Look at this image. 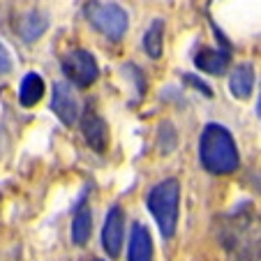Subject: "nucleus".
I'll list each match as a JSON object with an SVG mask.
<instances>
[{
    "label": "nucleus",
    "mask_w": 261,
    "mask_h": 261,
    "mask_svg": "<svg viewBox=\"0 0 261 261\" xmlns=\"http://www.w3.org/2000/svg\"><path fill=\"white\" fill-rule=\"evenodd\" d=\"M217 241L236 261H261V217L247 208L222 217Z\"/></svg>",
    "instance_id": "f257e3e1"
},
{
    "label": "nucleus",
    "mask_w": 261,
    "mask_h": 261,
    "mask_svg": "<svg viewBox=\"0 0 261 261\" xmlns=\"http://www.w3.org/2000/svg\"><path fill=\"white\" fill-rule=\"evenodd\" d=\"M199 162L213 176H229L238 169L241 155L231 132L220 123H208L199 137Z\"/></svg>",
    "instance_id": "f03ea898"
},
{
    "label": "nucleus",
    "mask_w": 261,
    "mask_h": 261,
    "mask_svg": "<svg viewBox=\"0 0 261 261\" xmlns=\"http://www.w3.org/2000/svg\"><path fill=\"white\" fill-rule=\"evenodd\" d=\"M146 206L158 222L162 238H171L178 229V211H180V182L176 178H164L146 197Z\"/></svg>",
    "instance_id": "7ed1b4c3"
},
{
    "label": "nucleus",
    "mask_w": 261,
    "mask_h": 261,
    "mask_svg": "<svg viewBox=\"0 0 261 261\" xmlns=\"http://www.w3.org/2000/svg\"><path fill=\"white\" fill-rule=\"evenodd\" d=\"M86 16L93 23V28L111 42L123 40V35L127 33V12L116 3H95V0H90L88 7H86Z\"/></svg>",
    "instance_id": "20e7f679"
},
{
    "label": "nucleus",
    "mask_w": 261,
    "mask_h": 261,
    "mask_svg": "<svg viewBox=\"0 0 261 261\" xmlns=\"http://www.w3.org/2000/svg\"><path fill=\"white\" fill-rule=\"evenodd\" d=\"M63 74L72 86H76V88H88V86H93L95 81H97L99 67L90 51L74 49L63 58Z\"/></svg>",
    "instance_id": "39448f33"
},
{
    "label": "nucleus",
    "mask_w": 261,
    "mask_h": 261,
    "mask_svg": "<svg viewBox=\"0 0 261 261\" xmlns=\"http://www.w3.org/2000/svg\"><path fill=\"white\" fill-rule=\"evenodd\" d=\"M125 243V215L120 206H111L104 217V227H102V247L107 252L109 259L120 256Z\"/></svg>",
    "instance_id": "423d86ee"
},
{
    "label": "nucleus",
    "mask_w": 261,
    "mask_h": 261,
    "mask_svg": "<svg viewBox=\"0 0 261 261\" xmlns=\"http://www.w3.org/2000/svg\"><path fill=\"white\" fill-rule=\"evenodd\" d=\"M51 111L58 116L63 125H74L79 120V102L74 97L72 88L67 84H56L54 93H51Z\"/></svg>",
    "instance_id": "0eeeda50"
},
{
    "label": "nucleus",
    "mask_w": 261,
    "mask_h": 261,
    "mask_svg": "<svg viewBox=\"0 0 261 261\" xmlns=\"http://www.w3.org/2000/svg\"><path fill=\"white\" fill-rule=\"evenodd\" d=\"M81 132L84 139L95 153H104L109 143V127L104 123V118L99 114H95L93 109H88L84 116H81Z\"/></svg>",
    "instance_id": "6e6552de"
},
{
    "label": "nucleus",
    "mask_w": 261,
    "mask_h": 261,
    "mask_svg": "<svg viewBox=\"0 0 261 261\" xmlns=\"http://www.w3.org/2000/svg\"><path fill=\"white\" fill-rule=\"evenodd\" d=\"M229 60H231L229 46H224V49H201L194 56L197 69H201V72H206V74H213V76H220V74L227 72Z\"/></svg>",
    "instance_id": "1a4fd4ad"
},
{
    "label": "nucleus",
    "mask_w": 261,
    "mask_h": 261,
    "mask_svg": "<svg viewBox=\"0 0 261 261\" xmlns=\"http://www.w3.org/2000/svg\"><path fill=\"white\" fill-rule=\"evenodd\" d=\"M127 261H153V238L143 224H132L127 245Z\"/></svg>",
    "instance_id": "9d476101"
},
{
    "label": "nucleus",
    "mask_w": 261,
    "mask_h": 261,
    "mask_svg": "<svg viewBox=\"0 0 261 261\" xmlns=\"http://www.w3.org/2000/svg\"><path fill=\"white\" fill-rule=\"evenodd\" d=\"M229 90L236 99L250 97L252 90H254V69H252V65L243 63L233 69L231 76H229Z\"/></svg>",
    "instance_id": "9b49d317"
},
{
    "label": "nucleus",
    "mask_w": 261,
    "mask_h": 261,
    "mask_svg": "<svg viewBox=\"0 0 261 261\" xmlns=\"http://www.w3.org/2000/svg\"><path fill=\"white\" fill-rule=\"evenodd\" d=\"M44 97V79H42L37 72H28L21 79V86H19V102L21 107L30 109L35 104L40 102Z\"/></svg>",
    "instance_id": "f8f14e48"
},
{
    "label": "nucleus",
    "mask_w": 261,
    "mask_h": 261,
    "mask_svg": "<svg viewBox=\"0 0 261 261\" xmlns=\"http://www.w3.org/2000/svg\"><path fill=\"white\" fill-rule=\"evenodd\" d=\"M72 243L74 245H86L93 233V213H90L88 206L81 203L76 211H74V217H72Z\"/></svg>",
    "instance_id": "ddd939ff"
},
{
    "label": "nucleus",
    "mask_w": 261,
    "mask_h": 261,
    "mask_svg": "<svg viewBox=\"0 0 261 261\" xmlns=\"http://www.w3.org/2000/svg\"><path fill=\"white\" fill-rule=\"evenodd\" d=\"M162 40H164V21L155 19L150 28L143 33V51L150 58H160L162 56Z\"/></svg>",
    "instance_id": "4468645a"
},
{
    "label": "nucleus",
    "mask_w": 261,
    "mask_h": 261,
    "mask_svg": "<svg viewBox=\"0 0 261 261\" xmlns=\"http://www.w3.org/2000/svg\"><path fill=\"white\" fill-rule=\"evenodd\" d=\"M44 30H46V16H42L40 12H28L23 16V23L19 25V33L23 35L25 42L37 40Z\"/></svg>",
    "instance_id": "2eb2a0df"
},
{
    "label": "nucleus",
    "mask_w": 261,
    "mask_h": 261,
    "mask_svg": "<svg viewBox=\"0 0 261 261\" xmlns=\"http://www.w3.org/2000/svg\"><path fill=\"white\" fill-rule=\"evenodd\" d=\"M12 69V58H10V51L5 49V44L0 42V74H7Z\"/></svg>",
    "instance_id": "dca6fc26"
},
{
    "label": "nucleus",
    "mask_w": 261,
    "mask_h": 261,
    "mask_svg": "<svg viewBox=\"0 0 261 261\" xmlns=\"http://www.w3.org/2000/svg\"><path fill=\"white\" fill-rule=\"evenodd\" d=\"M182 79L188 81V84H192V86H194V88H197V90H201V93H206L208 97H211V95H213V90L208 88V86L203 84V81H197V76H192V74H185V76H182Z\"/></svg>",
    "instance_id": "f3484780"
},
{
    "label": "nucleus",
    "mask_w": 261,
    "mask_h": 261,
    "mask_svg": "<svg viewBox=\"0 0 261 261\" xmlns=\"http://www.w3.org/2000/svg\"><path fill=\"white\" fill-rule=\"evenodd\" d=\"M256 116L261 118V88H259V97H256Z\"/></svg>",
    "instance_id": "a211bd4d"
},
{
    "label": "nucleus",
    "mask_w": 261,
    "mask_h": 261,
    "mask_svg": "<svg viewBox=\"0 0 261 261\" xmlns=\"http://www.w3.org/2000/svg\"><path fill=\"white\" fill-rule=\"evenodd\" d=\"M90 261H102V259H90Z\"/></svg>",
    "instance_id": "6ab92c4d"
}]
</instances>
